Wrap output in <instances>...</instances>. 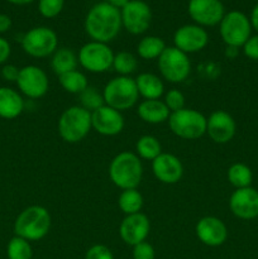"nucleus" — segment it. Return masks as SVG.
I'll return each instance as SVG.
<instances>
[{
	"label": "nucleus",
	"mask_w": 258,
	"mask_h": 259,
	"mask_svg": "<svg viewBox=\"0 0 258 259\" xmlns=\"http://www.w3.org/2000/svg\"><path fill=\"white\" fill-rule=\"evenodd\" d=\"M249 19H250V24H252V28L258 33V2L257 4L253 7Z\"/></svg>",
	"instance_id": "nucleus-41"
},
{
	"label": "nucleus",
	"mask_w": 258,
	"mask_h": 259,
	"mask_svg": "<svg viewBox=\"0 0 258 259\" xmlns=\"http://www.w3.org/2000/svg\"><path fill=\"white\" fill-rule=\"evenodd\" d=\"M229 207L238 219H255L258 218V191L253 187L235 190L229 199Z\"/></svg>",
	"instance_id": "nucleus-19"
},
{
	"label": "nucleus",
	"mask_w": 258,
	"mask_h": 259,
	"mask_svg": "<svg viewBox=\"0 0 258 259\" xmlns=\"http://www.w3.org/2000/svg\"><path fill=\"white\" fill-rule=\"evenodd\" d=\"M139 118L148 124H162L168 121L171 111L166 106L163 100H143L137 108Z\"/></svg>",
	"instance_id": "nucleus-22"
},
{
	"label": "nucleus",
	"mask_w": 258,
	"mask_h": 259,
	"mask_svg": "<svg viewBox=\"0 0 258 259\" xmlns=\"http://www.w3.org/2000/svg\"><path fill=\"white\" fill-rule=\"evenodd\" d=\"M85 259H114V254L106 245L95 244L89 248Z\"/></svg>",
	"instance_id": "nucleus-35"
},
{
	"label": "nucleus",
	"mask_w": 258,
	"mask_h": 259,
	"mask_svg": "<svg viewBox=\"0 0 258 259\" xmlns=\"http://www.w3.org/2000/svg\"><path fill=\"white\" fill-rule=\"evenodd\" d=\"M12 55V46L8 39L0 37V65L4 66Z\"/></svg>",
	"instance_id": "nucleus-39"
},
{
	"label": "nucleus",
	"mask_w": 258,
	"mask_h": 259,
	"mask_svg": "<svg viewBox=\"0 0 258 259\" xmlns=\"http://www.w3.org/2000/svg\"><path fill=\"white\" fill-rule=\"evenodd\" d=\"M209 43V34L204 27L197 24H185L177 28L174 34V45L186 55L197 53Z\"/></svg>",
	"instance_id": "nucleus-14"
},
{
	"label": "nucleus",
	"mask_w": 258,
	"mask_h": 259,
	"mask_svg": "<svg viewBox=\"0 0 258 259\" xmlns=\"http://www.w3.org/2000/svg\"><path fill=\"white\" fill-rule=\"evenodd\" d=\"M156 250L148 242H142L133 247V259H154Z\"/></svg>",
	"instance_id": "nucleus-36"
},
{
	"label": "nucleus",
	"mask_w": 258,
	"mask_h": 259,
	"mask_svg": "<svg viewBox=\"0 0 258 259\" xmlns=\"http://www.w3.org/2000/svg\"><path fill=\"white\" fill-rule=\"evenodd\" d=\"M58 81H60L61 88L66 93L75 94V95H80L83 90L90 86L85 73L78 70L70 71V72L58 76Z\"/></svg>",
	"instance_id": "nucleus-26"
},
{
	"label": "nucleus",
	"mask_w": 258,
	"mask_h": 259,
	"mask_svg": "<svg viewBox=\"0 0 258 259\" xmlns=\"http://www.w3.org/2000/svg\"><path fill=\"white\" fill-rule=\"evenodd\" d=\"M83 27L91 40L101 43L111 42L118 37L123 28L120 10L108 2L98 3L86 14Z\"/></svg>",
	"instance_id": "nucleus-1"
},
{
	"label": "nucleus",
	"mask_w": 258,
	"mask_h": 259,
	"mask_svg": "<svg viewBox=\"0 0 258 259\" xmlns=\"http://www.w3.org/2000/svg\"><path fill=\"white\" fill-rule=\"evenodd\" d=\"M157 61L162 78L171 83L184 82L191 73V61L189 55L175 46L167 47Z\"/></svg>",
	"instance_id": "nucleus-8"
},
{
	"label": "nucleus",
	"mask_w": 258,
	"mask_h": 259,
	"mask_svg": "<svg viewBox=\"0 0 258 259\" xmlns=\"http://www.w3.org/2000/svg\"><path fill=\"white\" fill-rule=\"evenodd\" d=\"M152 172L159 182L164 185H175L184 176V164L179 157L162 152L152 161Z\"/></svg>",
	"instance_id": "nucleus-20"
},
{
	"label": "nucleus",
	"mask_w": 258,
	"mask_h": 259,
	"mask_svg": "<svg viewBox=\"0 0 258 259\" xmlns=\"http://www.w3.org/2000/svg\"><path fill=\"white\" fill-rule=\"evenodd\" d=\"M22 48L33 58H46L52 56L58 48L57 33L48 27H34L24 33Z\"/></svg>",
	"instance_id": "nucleus-10"
},
{
	"label": "nucleus",
	"mask_w": 258,
	"mask_h": 259,
	"mask_svg": "<svg viewBox=\"0 0 258 259\" xmlns=\"http://www.w3.org/2000/svg\"><path fill=\"white\" fill-rule=\"evenodd\" d=\"M167 46L161 37L157 35H146L139 40L137 46V53L143 60H158Z\"/></svg>",
	"instance_id": "nucleus-25"
},
{
	"label": "nucleus",
	"mask_w": 258,
	"mask_h": 259,
	"mask_svg": "<svg viewBox=\"0 0 258 259\" xmlns=\"http://www.w3.org/2000/svg\"><path fill=\"white\" fill-rule=\"evenodd\" d=\"M149 232H151V222L143 212L125 215L123 222L119 225V235L121 240L131 247L146 242Z\"/></svg>",
	"instance_id": "nucleus-16"
},
{
	"label": "nucleus",
	"mask_w": 258,
	"mask_h": 259,
	"mask_svg": "<svg viewBox=\"0 0 258 259\" xmlns=\"http://www.w3.org/2000/svg\"><path fill=\"white\" fill-rule=\"evenodd\" d=\"M113 68L118 76H131L138 68V58L133 53L121 51L114 55Z\"/></svg>",
	"instance_id": "nucleus-30"
},
{
	"label": "nucleus",
	"mask_w": 258,
	"mask_h": 259,
	"mask_svg": "<svg viewBox=\"0 0 258 259\" xmlns=\"http://www.w3.org/2000/svg\"><path fill=\"white\" fill-rule=\"evenodd\" d=\"M52 218L40 205H32L19 212L14 222V234L28 242H38L50 233Z\"/></svg>",
	"instance_id": "nucleus-2"
},
{
	"label": "nucleus",
	"mask_w": 258,
	"mask_h": 259,
	"mask_svg": "<svg viewBox=\"0 0 258 259\" xmlns=\"http://www.w3.org/2000/svg\"><path fill=\"white\" fill-rule=\"evenodd\" d=\"M105 105L118 111H125L133 108L139 100V93L136 80L131 76L113 77L103 89Z\"/></svg>",
	"instance_id": "nucleus-5"
},
{
	"label": "nucleus",
	"mask_w": 258,
	"mask_h": 259,
	"mask_svg": "<svg viewBox=\"0 0 258 259\" xmlns=\"http://www.w3.org/2000/svg\"><path fill=\"white\" fill-rule=\"evenodd\" d=\"M195 233L200 242L207 247H220L228 239V228L217 217H204L196 223Z\"/></svg>",
	"instance_id": "nucleus-18"
},
{
	"label": "nucleus",
	"mask_w": 258,
	"mask_h": 259,
	"mask_svg": "<svg viewBox=\"0 0 258 259\" xmlns=\"http://www.w3.org/2000/svg\"><path fill=\"white\" fill-rule=\"evenodd\" d=\"M162 153V146L153 136H142L136 143V154L141 159L153 161Z\"/></svg>",
	"instance_id": "nucleus-28"
},
{
	"label": "nucleus",
	"mask_w": 258,
	"mask_h": 259,
	"mask_svg": "<svg viewBox=\"0 0 258 259\" xmlns=\"http://www.w3.org/2000/svg\"><path fill=\"white\" fill-rule=\"evenodd\" d=\"M243 53L247 56L249 60L258 61V33L254 35H250L249 39L243 46Z\"/></svg>",
	"instance_id": "nucleus-37"
},
{
	"label": "nucleus",
	"mask_w": 258,
	"mask_h": 259,
	"mask_svg": "<svg viewBox=\"0 0 258 259\" xmlns=\"http://www.w3.org/2000/svg\"><path fill=\"white\" fill-rule=\"evenodd\" d=\"M143 204V196H142V194L137 189L124 190V191H121L120 196L118 199L119 209L125 215L141 212Z\"/></svg>",
	"instance_id": "nucleus-29"
},
{
	"label": "nucleus",
	"mask_w": 258,
	"mask_h": 259,
	"mask_svg": "<svg viewBox=\"0 0 258 259\" xmlns=\"http://www.w3.org/2000/svg\"><path fill=\"white\" fill-rule=\"evenodd\" d=\"M65 7V0H38V12L47 19L58 17Z\"/></svg>",
	"instance_id": "nucleus-33"
},
{
	"label": "nucleus",
	"mask_w": 258,
	"mask_h": 259,
	"mask_svg": "<svg viewBox=\"0 0 258 259\" xmlns=\"http://www.w3.org/2000/svg\"><path fill=\"white\" fill-rule=\"evenodd\" d=\"M8 259H32L33 249L30 242L20 237H13L7 245Z\"/></svg>",
	"instance_id": "nucleus-31"
},
{
	"label": "nucleus",
	"mask_w": 258,
	"mask_h": 259,
	"mask_svg": "<svg viewBox=\"0 0 258 259\" xmlns=\"http://www.w3.org/2000/svg\"><path fill=\"white\" fill-rule=\"evenodd\" d=\"M237 124L225 110H215L206 118V134L214 143L227 144L234 138Z\"/></svg>",
	"instance_id": "nucleus-15"
},
{
	"label": "nucleus",
	"mask_w": 258,
	"mask_h": 259,
	"mask_svg": "<svg viewBox=\"0 0 258 259\" xmlns=\"http://www.w3.org/2000/svg\"><path fill=\"white\" fill-rule=\"evenodd\" d=\"M80 106H82L83 109H86V110L90 111V113L98 110L99 108L105 105L103 91L100 93V91L96 88H94V86H89L86 90H83L82 93L80 94Z\"/></svg>",
	"instance_id": "nucleus-32"
},
{
	"label": "nucleus",
	"mask_w": 258,
	"mask_h": 259,
	"mask_svg": "<svg viewBox=\"0 0 258 259\" xmlns=\"http://www.w3.org/2000/svg\"><path fill=\"white\" fill-rule=\"evenodd\" d=\"M190 18L200 27H215L225 15L224 5L220 0H190L187 7Z\"/></svg>",
	"instance_id": "nucleus-13"
},
{
	"label": "nucleus",
	"mask_w": 258,
	"mask_h": 259,
	"mask_svg": "<svg viewBox=\"0 0 258 259\" xmlns=\"http://www.w3.org/2000/svg\"><path fill=\"white\" fill-rule=\"evenodd\" d=\"M250 19L239 10H232L225 13L222 22L219 23V33L225 46L240 48L245 45L252 35Z\"/></svg>",
	"instance_id": "nucleus-7"
},
{
	"label": "nucleus",
	"mask_w": 258,
	"mask_h": 259,
	"mask_svg": "<svg viewBox=\"0 0 258 259\" xmlns=\"http://www.w3.org/2000/svg\"><path fill=\"white\" fill-rule=\"evenodd\" d=\"M7 2L12 3V4L14 5H27V4H30V3H33L34 0H7Z\"/></svg>",
	"instance_id": "nucleus-44"
},
{
	"label": "nucleus",
	"mask_w": 258,
	"mask_h": 259,
	"mask_svg": "<svg viewBox=\"0 0 258 259\" xmlns=\"http://www.w3.org/2000/svg\"><path fill=\"white\" fill-rule=\"evenodd\" d=\"M106 2H108L110 5H113V7H115L116 9L120 10L123 9V8L125 7L131 0H106Z\"/></svg>",
	"instance_id": "nucleus-43"
},
{
	"label": "nucleus",
	"mask_w": 258,
	"mask_h": 259,
	"mask_svg": "<svg viewBox=\"0 0 258 259\" xmlns=\"http://www.w3.org/2000/svg\"><path fill=\"white\" fill-rule=\"evenodd\" d=\"M239 50L240 48L227 46V47H225V57H227L228 60H234V58H237L238 55H239Z\"/></svg>",
	"instance_id": "nucleus-42"
},
{
	"label": "nucleus",
	"mask_w": 258,
	"mask_h": 259,
	"mask_svg": "<svg viewBox=\"0 0 258 259\" xmlns=\"http://www.w3.org/2000/svg\"><path fill=\"white\" fill-rule=\"evenodd\" d=\"M257 2H258V0H257Z\"/></svg>",
	"instance_id": "nucleus-45"
},
{
	"label": "nucleus",
	"mask_w": 258,
	"mask_h": 259,
	"mask_svg": "<svg viewBox=\"0 0 258 259\" xmlns=\"http://www.w3.org/2000/svg\"><path fill=\"white\" fill-rule=\"evenodd\" d=\"M134 80L139 96H142L144 100H157L163 96L164 83L159 76L151 72H143L139 73Z\"/></svg>",
	"instance_id": "nucleus-23"
},
{
	"label": "nucleus",
	"mask_w": 258,
	"mask_h": 259,
	"mask_svg": "<svg viewBox=\"0 0 258 259\" xmlns=\"http://www.w3.org/2000/svg\"><path fill=\"white\" fill-rule=\"evenodd\" d=\"M24 99L19 91L8 86H0V118L13 120L22 115Z\"/></svg>",
	"instance_id": "nucleus-21"
},
{
	"label": "nucleus",
	"mask_w": 258,
	"mask_h": 259,
	"mask_svg": "<svg viewBox=\"0 0 258 259\" xmlns=\"http://www.w3.org/2000/svg\"><path fill=\"white\" fill-rule=\"evenodd\" d=\"M18 90L29 99H40L48 93L50 80L43 68L35 65H28L20 68L17 80Z\"/></svg>",
	"instance_id": "nucleus-12"
},
{
	"label": "nucleus",
	"mask_w": 258,
	"mask_h": 259,
	"mask_svg": "<svg viewBox=\"0 0 258 259\" xmlns=\"http://www.w3.org/2000/svg\"><path fill=\"white\" fill-rule=\"evenodd\" d=\"M121 25L128 33L139 35L149 29L152 23V10L143 0H131L120 9Z\"/></svg>",
	"instance_id": "nucleus-11"
},
{
	"label": "nucleus",
	"mask_w": 258,
	"mask_h": 259,
	"mask_svg": "<svg viewBox=\"0 0 258 259\" xmlns=\"http://www.w3.org/2000/svg\"><path fill=\"white\" fill-rule=\"evenodd\" d=\"M164 104L171 113L179 111L185 108V96L177 89H171L164 94Z\"/></svg>",
	"instance_id": "nucleus-34"
},
{
	"label": "nucleus",
	"mask_w": 258,
	"mask_h": 259,
	"mask_svg": "<svg viewBox=\"0 0 258 259\" xmlns=\"http://www.w3.org/2000/svg\"><path fill=\"white\" fill-rule=\"evenodd\" d=\"M110 181L121 191L137 189L143 179V164L133 152H120L109 164Z\"/></svg>",
	"instance_id": "nucleus-3"
},
{
	"label": "nucleus",
	"mask_w": 258,
	"mask_h": 259,
	"mask_svg": "<svg viewBox=\"0 0 258 259\" xmlns=\"http://www.w3.org/2000/svg\"><path fill=\"white\" fill-rule=\"evenodd\" d=\"M20 68L15 65H9L5 63L2 68V77L8 82H17L18 76H19Z\"/></svg>",
	"instance_id": "nucleus-38"
},
{
	"label": "nucleus",
	"mask_w": 258,
	"mask_h": 259,
	"mask_svg": "<svg viewBox=\"0 0 258 259\" xmlns=\"http://www.w3.org/2000/svg\"><path fill=\"white\" fill-rule=\"evenodd\" d=\"M77 55L71 48H57V51L51 56V68L57 76L77 70Z\"/></svg>",
	"instance_id": "nucleus-24"
},
{
	"label": "nucleus",
	"mask_w": 258,
	"mask_h": 259,
	"mask_svg": "<svg viewBox=\"0 0 258 259\" xmlns=\"http://www.w3.org/2000/svg\"><path fill=\"white\" fill-rule=\"evenodd\" d=\"M227 177L229 184L234 187L235 190L238 189H245V187H250L253 181V174L252 169L244 163H234L228 168Z\"/></svg>",
	"instance_id": "nucleus-27"
},
{
	"label": "nucleus",
	"mask_w": 258,
	"mask_h": 259,
	"mask_svg": "<svg viewBox=\"0 0 258 259\" xmlns=\"http://www.w3.org/2000/svg\"><path fill=\"white\" fill-rule=\"evenodd\" d=\"M169 131L185 141H195L206 134V116L199 110L184 108L171 113L168 118Z\"/></svg>",
	"instance_id": "nucleus-6"
},
{
	"label": "nucleus",
	"mask_w": 258,
	"mask_h": 259,
	"mask_svg": "<svg viewBox=\"0 0 258 259\" xmlns=\"http://www.w3.org/2000/svg\"><path fill=\"white\" fill-rule=\"evenodd\" d=\"M12 19L9 15L0 14V33H7L12 28Z\"/></svg>",
	"instance_id": "nucleus-40"
},
{
	"label": "nucleus",
	"mask_w": 258,
	"mask_h": 259,
	"mask_svg": "<svg viewBox=\"0 0 258 259\" xmlns=\"http://www.w3.org/2000/svg\"><path fill=\"white\" fill-rule=\"evenodd\" d=\"M91 125L100 136L115 137L123 132L125 121L120 111L108 105H103L91 113Z\"/></svg>",
	"instance_id": "nucleus-17"
},
{
	"label": "nucleus",
	"mask_w": 258,
	"mask_h": 259,
	"mask_svg": "<svg viewBox=\"0 0 258 259\" xmlns=\"http://www.w3.org/2000/svg\"><path fill=\"white\" fill-rule=\"evenodd\" d=\"M58 134L66 143L75 144L83 141L91 125V113L80 105H73L61 114L57 123Z\"/></svg>",
	"instance_id": "nucleus-4"
},
{
	"label": "nucleus",
	"mask_w": 258,
	"mask_h": 259,
	"mask_svg": "<svg viewBox=\"0 0 258 259\" xmlns=\"http://www.w3.org/2000/svg\"><path fill=\"white\" fill-rule=\"evenodd\" d=\"M114 55L108 43L90 40L78 51V65L91 73H104L113 67Z\"/></svg>",
	"instance_id": "nucleus-9"
}]
</instances>
